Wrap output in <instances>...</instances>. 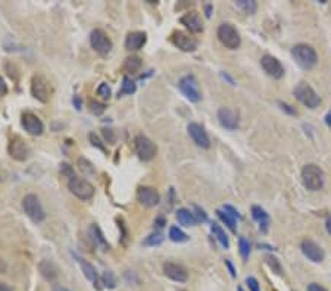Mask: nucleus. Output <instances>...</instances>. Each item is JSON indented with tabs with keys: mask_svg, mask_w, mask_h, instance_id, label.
Instances as JSON below:
<instances>
[{
	"mask_svg": "<svg viewBox=\"0 0 331 291\" xmlns=\"http://www.w3.org/2000/svg\"><path fill=\"white\" fill-rule=\"evenodd\" d=\"M292 56L296 60V63L303 70L314 68L317 65V60H318L315 49L309 44H296L292 49Z\"/></svg>",
	"mask_w": 331,
	"mask_h": 291,
	"instance_id": "f257e3e1",
	"label": "nucleus"
},
{
	"mask_svg": "<svg viewBox=\"0 0 331 291\" xmlns=\"http://www.w3.org/2000/svg\"><path fill=\"white\" fill-rule=\"evenodd\" d=\"M302 181H303V186L306 187L307 190L311 191H318L324 187V172L322 169L311 163L306 165L303 169H302Z\"/></svg>",
	"mask_w": 331,
	"mask_h": 291,
	"instance_id": "f03ea898",
	"label": "nucleus"
},
{
	"mask_svg": "<svg viewBox=\"0 0 331 291\" xmlns=\"http://www.w3.org/2000/svg\"><path fill=\"white\" fill-rule=\"evenodd\" d=\"M216 35H218V40L221 41V44L230 50H236L241 44V37L233 24H221L218 27Z\"/></svg>",
	"mask_w": 331,
	"mask_h": 291,
	"instance_id": "7ed1b4c3",
	"label": "nucleus"
},
{
	"mask_svg": "<svg viewBox=\"0 0 331 291\" xmlns=\"http://www.w3.org/2000/svg\"><path fill=\"white\" fill-rule=\"evenodd\" d=\"M23 209H24L25 215L34 223H40V222L45 221V218H46L45 209L41 206V202L36 194H27L23 198Z\"/></svg>",
	"mask_w": 331,
	"mask_h": 291,
	"instance_id": "20e7f679",
	"label": "nucleus"
},
{
	"mask_svg": "<svg viewBox=\"0 0 331 291\" xmlns=\"http://www.w3.org/2000/svg\"><path fill=\"white\" fill-rule=\"evenodd\" d=\"M293 93H295L296 99L309 109H317L321 105V97L306 82H299L295 87Z\"/></svg>",
	"mask_w": 331,
	"mask_h": 291,
	"instance_id": "39448f33",
	"label": "nucleus"
},
{
	"mask_svg": "<svg viewBox=\"0 0 331 291\" xmlns=\"http://www.w3.org/2000/svg\"><path fill=\"white\" fill-rule=\"evenodd\" d=\"M68 188L72 194L80 200H90L95 196V187L92 183H89L84 178H78V176H72L68 180Z\"/></svg>",
	"mask_w": 331,
	"mask_h": 291,
	"instance_id": "423d86ee",
	"label": "nucleus"
},
{
	"mask_svg": "<svg viewBox=\"0 0 331 291\" xmlns=\"http://www.w3.org/2000/svg\"><path fill=\"white\" fill-rule=\"evenodd\" d=\"M31 94L38 102L48 103L52 96V88H50V82L46 80V77L36 74L31 78Z\"/></svg>",
	"mask_w": 331,
	"mask_h": 291,
	"instance_id": "0eeeda50",
	"label": "nucleus"
},
{
	"mask_svg": "<svg viewBox=\"0 0 331 291\" xmlns=\"http://www.w3.org/2000/svg\"><path fill=\"white\" fill-rule=\"evenodd\" d=\"M178 88L181 90V93L184 94L190 102L197 103L202 99L199 82H197L194 75H186V77H183V78L180 80V82H178Z\"/></svg>",
	"mask_w": 331,
	"mask_h": 291,
	"instance_id": "6e6552de",
	"label": "nucleus"
},
{
	"mask_svg": "<svg viewBox=\"0 0 331 291\" xmlns=\"http://www.w3.org/2000/svg\"><path fill=\"white\" fill-rule=\"evenodd\" d=\"M134 149H136V153L139 154V158L142 161H152L155 156H156V144L153 141L150 140L149 137L143 136V134H139L136 136L134 139Z\"/></svg>",
	"mask_w": 331,
	"mask_h": 291,
	"instance_id": "1a4fd4ad",
	"label": "nucleus"
},
{
	"mask_svg": "<svg viewBox=\"0 0 331 291\" xmlns=\"http://www.w3.org/2000/svg\"><path fill=\"white\" fill-rule=\"evenodd\" d=\"M90 44L102 56H106L112 49V41H111L109 35L100 28H96L90 33Z\"/></svg>",
	"mask_w": 331,
	"mask_h": 291,
	"instance_id": "9d476101",
	"label": "nucleus"
},
{
	"mask_svg": "<svg viewBox=\"0 0 331 291\" xmlns=\"http://www.w3.org/2000/svg\"><path fill=\"white\" fill-rule=\"evenodd\" d=\"M8 153L15 161L24 162V161L28 159V156H30V147H28L27 141L23 137L15 136V137L11 139L9 144H8Z\"/></svg>",
	"mask_w": 331,
	"mask_h": 291,
	"instance_id": "9b49d317",
	"label": "nucleus"
},
{
	"mask_svg": "<svg viewBox=\"0 0 331 291\" xmlns=\"http://www.w3.org/2000/svg\"><path fill=\"white\" fill-rule=\"evenodd\" d=\"M171 41L174 46H177L180 50L183 52H194L197 46H199V41L194 35H191L190 33L186 31H175L171 35Z\"/></svg>",
	"mask_w": 331,
	"mask_h": 291,
	"instance_id": "f8f14e48",
	"label": "nucleus"
},
{
	"mask_svg": "<svg viewBox=\"0 0 331 291\" xmlns=\"http://www.w3.org/2000/svg\"><path fill=\"white\" fill-rule=\"evenodd\" d=\"M189 136L191 137V140L196 143V146H199L202 149H209L211 147V139L208 136V132L205 131V128L202 127L201 124L197 122H191L187 127Z\"/></svg>",
	"mask_w": 331,
	"mask_h": 291,
	"instance_id": "ddd939ff",
	"label": "nucleus"
},
{
	"mask_svg": "<svg viewBox=\"0 0 331 291\" xmlns=\"http://www.w3.org/2000/svg\"><path fill=\"white\" fill-rule=\"evenodd\" d=\"M21 122H23V127H24L25 131H27L28 134H31V136H41L43 131H45V124H43V121L37 117V115L31 114V112H25V114H23Z\"/></svg>",
	"mask_w": 331,
	"mask_h": 291,
	"instance_id": "4468645a",
	"label": "nucleus"
},
{
	"mask_svg": "<svg viewBox=\"0 0 331 291\" xmlns=\"http://www.w3.org/2000/svg\"><path fill=\"white\" fill-rule=\"evenodd\" d=\"M260 65H262L263 71H265L270 77H272V78H275V80L283 78L284 68L283 65H281V62L277 58H274L271 55H265V56L262 58V60H260Z\"/></svg>",
	"mask_w": 331,
	"mask_h": 291,
	"instance_id": "2eb2a0df",
	"label": "nucleus"
},
{
	"mask_svg": "<svg viewBox=\"0 0 331 291\" xmlns=\"http://www.w3.org/2000/svg\"><path fill=\"white\" fill-rule=\"evenodd\" d=\"M300 249H302V252H303V255L311 260V262H314V263H321L322 260H324V257H325V253H324V250H322V247H319L315 241H312V240H303L302 241V244H300Z\"/></svg>",
	"mask_w": 331,
	"mask_h": 291,
	"instance_id": "dca6fc26",
	"label": "nucleus"
},
{
	"mask_svg": "<svg viewBox=\"0 0 331 291\" xmlns=\"http://www.w3.org/2000/svg\"><path fill=\"white\" fill-rule=\"evenodd\" d=\"M137 200L146 208H153L161 202V196H159L158 190H155L153 187L143 186L139 187V190H137Z\"/></svg>",
	"mask_w": 331,
	"mask_h": 291,
	"instance_id": "f3484780",
	"label": "nucleus"
},
{
	"mask_svg": "<svg viewBox=\"0 0 331 291\" xmlns=\"http://www.w3.org/2000/svg\"><path fill=\"white\" fill-rule=\"evenodd\" d=\"M218 119L219 124L228 131H236L238 128V115L230 107H221L218 110Z\"/></svg>",
	"mask_w": 331,
	"mask_h": 291,
	"instance_id": "a211bd4d",
	"label": "nucleus"
},
{
	"mask_svg": "<svg viewBox=\"0 0 331 291\" xmlns=\"http://www.w3.org/2000/svg\"><path fill=\"white\" fill-rule=\"evenodd\" d=\"M164 274L169 280L175 281V282H186L189 280V272L181 265H177L174 262H166L164 265Z\"/></svg>",
	"mask_w": 331,
	"mask_h": 291,
	"instance_id": "6ab92c4d",
	"label": "nucleus"
},
{
	"mask_svg": "<svg viewBox=\"0 0 331 291\" xmlns=\"http://www.w3.org/2000/svg\"><path fill=\"white\" fill-rule=\"evenodd\" d=\"M180 23L183 24L187 30H190V33H202L203 31V23H202L201 16L197 12H187L186 15H183L180 18Z\"/></svg>",
	"mask_w": 331,
	"mask_h": 291,
	"instance_id": "aec40b11",
	"label": "nucleus"
},
{
	"mask_svg": "<svg viewBox=\"0 0 331 291\" xmlns=\"http://www.w3.org/2000/svg\"><path fill=\"white\" fill-rule=\"evenodd\" d=\"M147 41V35L143 31H133L125 38V47L128 50H140Z\"/></svg>",
	"mask_w": 331,
	"mask_h": 291,
	"instance_id": "412c9836",
	"label": "nucleus"
},
{
	"mask_svg": "<svg viewBox=\"0 0 331 291\" xmlns=\"http://www.w3.org/2000/svg\"><path fill=\"white\" fill-rule=\"evenodd\" d=\"M252 218L259 223L260 231L267 233L268 225H270V216L265 210L262 209L260 206H252Z\"/></svg>",
	"mask_w": 331,
	"mask_h": 291,
	"instance_id": "4be33fe9",
	"label": "nucleus"
},
{
	"mask_svg": "<svg viewBox=\"0 0 331 291\" xmlns=\"http://www.w3.org/2000/svg\"><path fill=\"white\" fill-rule=\"evenodd\" d=\"M38 269L41 272V275L46 278L48 281H55L58 278V268L53 262L50 260H43L40 265H38Z\"/></svg>",
	"mask_w": 331,
	"mask_h": 291,
	"instance_id": "5701e85b",
	"label": "nucleus"
},
{
	"mask_svg": "<svg viewBox=\"0 0 331 291\" xmlns=\"http://www.w3.org/2000/svg\"><path fill=\"white\" fill-rule=\"evenodd\" d=\"M77 260H78V263H80V266H81V269H83L84 275L89 278V280L92 281L93 284H95V288L97 287L99 288V275H97V271H96V268L92 265V263H89V262H85L84 259H81V257H77Z\"/></svg>",
	"mask_w": 331,
	"mask_h": 291,
	"instance_id": "b1692460",
	"label": "nucleus"
},
{
	"mask_svg": "<svg viewBox=\"0 0 331 291\" xmlns=\"http://www.w3.org/2000/svg\"><path fill=\"white\" fill-rule=\"evenodd\" d=\"M89 234H90V237H92V240L95 241L96 245H99V247H102L103 250H107L109 249V244H107L106 238H105V235L103 233L100 231V228L93 223L92 227H90V230H89Z\"/></svg>",
	"mask_w": 331,
	"mask_h": 291,
	"instance_id": "393cba45",
	"label": "nucleus"
},
{
	"mask_svg": "<svg viewBox=\"0 0 331 291\" xmlns=\"http://www.w3.org/2000/svg\"><path fill=\"white\" fill-rule=\"evenodd\" d=\"M177 219L178 222H180L181 225H184V227H193V225L197 223L194 215H193V212H190V210L186 209V208H181V209L177 210Z\"/></svg>",
	"mask_w": 331,
	"mask_h": 291,
	"instance_id": "a878e982",
	"label": "nucleus"
},
{
	"mask_svg": "<svg viewBox=\"0 0 331 291\" xmlns=\"http://www.w3.org/2000/svg\"><path fill=\"white\" fill-rule=\"evenodd\" d=\"M142 59L139 56H130V58L125 59L124 62V71L127 74H137L139 71L142 70Z\"/></svg>",
	"mask_w": 331,
	"mask_h": 291,
	"instance_id": "bb28decb",
	"label": "nucleus"
},
{
	"mask_svg": "<svg viewBox=\"0 0 331 291\" xmlns=\"http://www.w3.org/2000/svg\"><path fill=\"white\" fill-rule=\"evenodd\" d=\"M216 215L221 221L224 222L225 225L231 230V233H237V219H234L231 215H228L224 209H218L216 210Z\"/></svg>",
	"mask_w": 331,
	"mask_h": 291,
	"instance_id": "cd10ccee",
	"label": "nucleus"
},
{
	"mask_svg": "<svg viewBox=\"0 0 331 291\" xmlns=\"http://www.w3.org/2000/svg\"><path fill=\"white\" fill-rule=\"evenodd\" d=\"M212 234L216 237V240L221 243V245L223 247H225V249H228L230 247V240H228V235L225 234V231L218 225V223H212Z\"/></svg>",
	"mask_w": 331,
	"mask_h": 291,
	"instance_id": "c85d7f7f",
	"label": "nucleus"
},
{
	"mask_svg": "<svg viewBox=\"0 0 331 291\" xmlns=\"http://www.w3.org/2000/svg\"><path fill=\"white\" fill-rule=\"evenodd\" d=\"M169 238L174 243H186V241H189V235L184 233L183 230H180L178 227H171L169 228Z\"/></svg>",
	"mask_w": 331,
	"mask_h": 291,
	"instance_id": "c756f323",
	"label": "nucleus"
},
{
	"mask_svg": "<svg viewBox=\"0 0 331 291\" xmlns=\"http://www.w3.org/2000/svg\"><path fill=\"white\" fill-rule=\"evenodd\" d=\"M237 6H238L240 9H243L248 15L255 13V12H256V8H258L256 2H253V0H238V2H237Z\"/></svg>",
	"mask_w": 331,
	"mask_h": 291,
	"instance_id": "7c9ffc66",
	"label": "nucleus"
},
{
	"mask_svg": "<svg viewBox=\"0 0 331 291\" xmlns=\"http://www.w3.org/2000/svg\"><path fill=\"white\" fill-rule=\"evenodd\" d=\"M165 237L162 233H153L149 237H146V240L143 241V245H159L164 243Z\"/></svg>",
	"mask_w": 331,
	"mask_h": 291,
	"instance_id": "2f4dec72",
	"label": "nucleus"
},
{
	"mask_svg": "<svg viewBox=\"0 0 331 291\" xmlns=\"http://www.w3.org/2000/svg\"><path fill=\"white\" fill-rule=\"evenodd\" d=\"M134 92H136V84L131 81V78L124 77V80H122V87H121V92L118 93V96H121V94H133Z\"/></svg>",
	"mask_w": 331,
	"mask_h": 291,
	"instance_id": "473e14b6",
	"label": "nucleus"
},
{
	"mask_svg": "<svg viewBox=\"0 0 331 291\" xmlns=\"http://www.w3.org/2000/svg\"><path fill=\"white\" fill-rule=\"evenodd\" d=\"M238 249H240V255L243 257V260L246 262L249 259V255H250V244H249V241L245 237H240V240H238Z\"/></svg>",
	"mask_w": 331,
	"mask_h": 291,
	"instance_id": "72a5a7b5",
	"label": "nucleus"
},
{
	"mask_svg": "<svg viewBox=\"0 0 331 291\" xmlns=\"http://www.w3.org/2000/svg\"><path fill=\"white\" fill-rule=\"evenodd\" d=\"M102 282L105 284V287H107V288H115V285H117L115 275H114L111 271L103 272V275H102Z\"/></svg>",
	"mask_w": 331,
	"mask_h": 291,
	"instance_id": "f704fd0d",
	"label": "nucleus"
},
{
	"mask_svg": "<svg viewBox=\"0 0 331 291\" xmlns=\"http://www.w3.org/2000/svg\"><path fill=\"white\" fill-rule=\"evenodd\" d=\"M89 107H90V112H92V114H95V115H102V114L106 110V106L103 105V103L96 102V100H90Z\"/></svg>",
	"mask_w": 331,
	"mask_h": 291,
	"instance_id": "c9c22d12",
	"label": "nucleus"
},
{
	"mask_svg": "<svg viewBox=\"0 0 331 291\" xmlns=\"http://www.w3.org/2000/svg\"><path fill=\"white\" fill-rule=\"evenodd\" d=\"M89 140H90V143L95 146V147H97L99 150L102 151H106V147H105V144L102 143V140L96 136L95 132H90V136H89Z\"/></svg>",
	"mask_w": 331,
	"mask_h": 291,
	"instance_id": "e433bc0d",
	"label": "nucleus"
},
{
	"mask_svg": "<svg viewBox=\"0 0 331 291\" xmlns=\"http://www.w3.org/2000/svg\"><path fill=\"white\" fill-rule=\"evenodd\" d=\"M194 208V218H196V221L197 222H206L208 221V215L205 213V210L202 209L201 206H197V205H194L193 206Z\"/></svg>",
	"mask_w": 331,
	"mask_h": 291,
	"instance_id": "4c0bfd02",
	"label": "nucleus"
},
{
	"mask_svg": "<svg viewBox=\"0 0 331 291\" xmlns=\"http://www.w3.org/2000/svg\"><path fill=\"white\" fill-rule=\"evenodd\" d=\"M97 94L100 96V97H103V99H109L111 97V87L107 85L106 82H102L100 85H99V88H97Z\"/></svg>",
	"mask_w": 331,
	"mask_h": 291,
	"instance_id": "58836bf2",
	"label": "nucleus"
},
{
	"mask_svg": "<svg viewBox=\"0 0 331 291\" xmlns=\"http://www.w3.org/2000/svg\"><path fill=\"white\" fill-rule=\"evenodd\" d=\"M267 262H268V265H270V266H271L277 274H281V271H283V269H281V265H280V262H278V259H277V257L268 256L267 257Z\"/></svg>",
	"mask_w": 331,
	"mask_h": 291,
	"instance_id": "ea45409f",
	"label": "nucleus"
},
{
	"mask_svg": "<svg viewBox=\"0 0 331 291\" xmlns=\"http://www.w3.org/2000/svg\"><path fill=\"white\" fill-rule=\"evenodd\" d=\"M78 165H80L81 171H87L89 174H93V172H95V169H93V165L89 162L87 159H84V158H80V159H78Z\"/></svg>",
	"mask_w": 331,
	"mask_h": 291,
	"instance_id": "a19ab883",
	"label": "nucleus"
},
{
	"mask_svg": "<svg viewBox=\"0 0 331 291\" xmlns=\"http://www.w3.org/2000/svg\"><path fill=\"white\" fill-rule=\"evenodd\" d=\"M246 284H248L249 290L250 291H260L259 282H258V280H256V278H253V277H249V278H246Z\"/></svg>",
	"mask_w": 331,
	"mask_h": 291,
	"instance_id": "79ce46f5",
	"label": "nucleus"
},
{
	"mask_svg": "<svg viewBox=\"0 0 331 291\" xmlns=\"http://www.w3.org/2000/svg\"><path fill=\"white\" fill-rule=\"evenodd\" d=\"M223 209H224L225 212L228 213V215H231V216H233L234 219H240V215H238V212H237V210L234 209L233 206H230V205H225Z\"/></svg>",
	"mask_w": 331,
	"mask_h": 291,
	"instance_id": "37998d69",
	"label": "nucleus"
},
{
	"mask_svg": "<svg viewBox=\"0 0 331 291\" xmlns=\"http://www.w3.org/2000/svg\"><path fill=\"white\" fill-rule=\"evenodd\" d=\"M307 291H327L324 287H321L319 284H315V282H312V284H309L307 285Z\"/></svg>",
	"mask_w": 331,
	"mask_h": 291,
	"instance_id": "c03bdc74",
	"label": "nucleus"
},
{
	"mask_svg": "<svg viewBox=\"0 0 331 291\" xmlns=\"http://www.w3.org/2000/svg\"><path fill=\"white\" fill-rule=\"evenodd\" d=\"M6 176H8V172H6L5 166H3V165H2V162H0V181L6 180Z\"/></svg>",
	"mask_w": 331,
	"mask_h": 291,
	"instance_id": "a18cd8bd",
	"label": "nucleus"
},
{
	"mask_svg": "<svg viewBox=\"0 0 331 291\" xmlns=\"http://www.w3.org/2000/svg\"><path fill=\"white\" fill-rule=\"evenodd\" d=\"M225 266L230 269V274H231V277H236V271H234V266L231 265V262H230V260H225Z\"/></svg>",
	"mask_w": 331,
	"mask_h": 291,
	"instance_id": "49530a36",
	"label": "nucleus"
},
{
	"mask_svg": "<svg viewBox=\"0 0 331 291\" xmlns=\"http://www.w3.org/2000/svg\"><path fill=\"white\" fill-rule=\"evenodd\" d=\"M103 134H105V137H106L107 140L111 141V143L115 140V137H114V134L111 132V129H103Z\"/></svg>",
	"mask_w": 331,
	"mask_h": 291,
	"instance_id": "de8ad7c7",
	"label": "nucleus"
},
{
	"mask_svg": "<svg viewBox=\"0 0 331 291\" xmlns=\"http://www.w3.org/2000/svg\"><path fill=\"white\" fill-rule=\"evenodd\" d=\"M8 93V87H6V84L3 82V80H2V77H0V94L3 96V94Z\"/></svg>",
	"mask_w": 331,
	"mask_h": 291,
	"instance_id": "09e8293b",
	"label": "nucleus"
},
{
	"mask_svg": "<svg viewBox=\"0 0 331 291\" xmlns=\"http://www.w3.org/2000/svg\"><path fill=\"white\" fill-rule=\"evenodd\" d=\"M74 103H75V107H77L78 110L81 109V102H80V97H78V96L74 97Z\"/></svg>",
	"mask_w": 331,
	"mask_h": 291,
	"instance_id": "8fccbe9b",
	"label": "nucleus"
},
{
	"mask_svg": "<svg viewBox=\"0 0 331 291\" xmlns=\"http://www.w3.org/2000/svg\"><path fill=\"white\" fill-rule=\"evenodd\" d=\"M205 11H206V16L209 18V16H211V11H212V6H211V5H206V6H205Z\"/></svg>",
	"mask_w": 331,
	"mask_h": 291,
	"instance_id": "3c124183",
	"label": "nucleus"
},
{
	"mask_svg": "<svg viewBox=\"0 0 331 291\" xmlns=\"http://www.w3.org/2000/svg\"><path fill=\"white\" fill-rule=\"evenodd\" d=\"M0 291H13L11 287L5 285V284H0Z\"/></svg>",
	"mask_w": 331,
	"mask_h": 291,
	"instance_id": "603ef678",
	"label": "nucleus"
},
{
	"mask_svg": "<svg viewBox=\"0 0 331 291\" xmlns=\"http://www.w3.org/2000/svg\"><path fill=\"white\" fill-rule=\"evenodd\" d=\"M280 105L283 106V109H285V110H289L290 114H296V110H293V109H290V106H289V105H284V103H280Z\"/></svg>",
	"mask_w": 331,
	"mask_h": 291,
	"instance_id": "864d4df0",
	"label": "nucleus"
},
{
	"mask_svg": "<svg viewBox=\"0 0 331 291\" xmlns=\"http://www.w3.org/2000/svg\"><path fill=\"white\" fill-rule=\"evenodd\" d=\"M325 122H327V124H328V125L331 127V112H328V114H327V117H325Z\"/></svg>",
	"mask_w": 331,
	"mask_h": 291,
	"instance_id": "5fc2aeb1",
	"label": "nucleus"
},
{
	"mask_svg": "<svg viewBox=\"0 0 331 291\" xmlns=\"http://www.w3.org/2000/svg\"><path fill=\"white\" fill-rule=\"evenodd\" d=\"M53 291H70L68 288H65V287H55Z\"/></svg>",
	"mask_w": 331,
	"mask_h": 291,
	"instance_id": "6e6d98bb",
	"label": "nucleus"
},
{
	"mask_svg": "<svg viewBox=\"0 0 331 291\" xmlns=\"http://www.w3.org/2000/svg\"><path fill=\"white\" fill-rule=\"evenodd\" d=\"M325 227H327V231L331 234V219H328V221H327V225H325Z\"/></svg>",
	"mask_w": 331,
	"mask_h": 291,
	"instance_id": "4d7b16f0",
	"label": "nucleus"
},
{
	"mask_svg": "<svg viewBox=\"0 0 331 291\" xmlns=\"http://www.w3.org/2000/svg\"><path fill=\"white\" fill-rule=\"evenodd\" d=\"M237 291H243V288H241V287H238V288H237Z\"/></svg>",
	"mask_w": 331,
	"mask_h": 291,
	"instance_id": "13d9d810",
	"label": "nucleus"
}]
</instances>
